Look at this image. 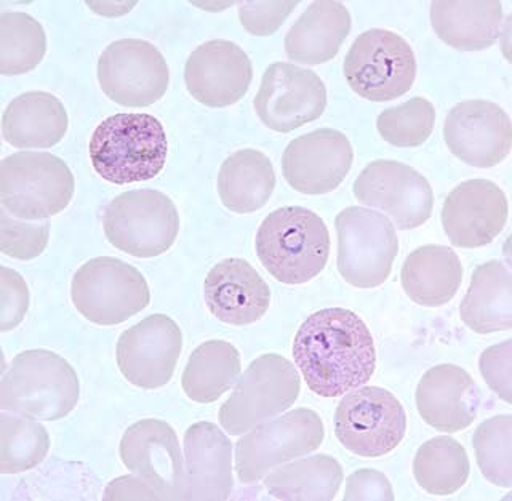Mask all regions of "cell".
<instances>
[{"label": "cell", "instance_id": "1", "mask_svg": "<svg viewBox=\"0 0 512 501\" xmlns=\"http://www.w3.org/2000/svg\"><path fill=\"white\" fill-rule=\"evenodd\" d=\"M293 357L308 388L322 397L364 386L376 369L372 333L356 313L343 308L311 314L296 332Z\"/></svg>", "mask_w": 512, "mask_h": 501}, {"label": "cell", "instance_id": "2", "mask_svg": "<svg viewBox=\"0 0 512 501\" xmlns=\"http://www.w3.org/2000/svg\"><path fill=\"white\" fill-rule=\"evenodd\" d=\"M93 169L114 185L152 180L164 170L168 141L151 114H116L104 119L88 145Z\"/></svg>", "mask_w": 512, "mask_h": 501}, {"label": "cell", "instance_id": "3", "mask_svg": "<svg viewBox=\"0 0 512 501\" xmlns=\"http://www.w3.org/2000/svg\"><path fill=\"white\" fill-rule=\"evenodd\" d=\"M261 265L282 284H306L319 276L330 255L324 220L304 207H282L264 218L256 233Z\"/></svg>", "mask_w": 512, "mask_h": 501}, {"label": "cell", "instance_id": "4", "mask_svg": "<svg viewBox=\"0 0 512 501\" xmlns=\"http://www.w3.org/2000/svg\"><path fill=\"white\" fill-rule=\"evenodd\" d=\"M79 396L76 370L63 357L45 349L18 354L0 383V409L32 420L66 417Z\"/></svg>", "mask_w": 512, "mask_h": 501}, {"label": "cell", "instance_id": "5", "mask_svg": "<svg viewBox=\"0 0 512 501\" xmlns=\"http://www.w3.org/2000/svg\"><path fill=\"white\" fill-rule=\"evenodd\" d=\"M74 186L68 165L50 153H16L0 165L2 209L18 220H47L63 212Z\"/></svg>", "mask_w": 512, "mask_h": 501}, {"label": "cell", "instance_id": "6", "mask_svg": "<svg viewBox=\"0 0 512 501\" xmlns=\"http://www.w3.org/2000/svg\"><path fill=\"white\" fill-rule=\"evenodd\" d=\"M103 228L109 244L136 258L167 252L180 233V215L170 197L154 189L120 194L104 210Z\"/></svg>", "mask_w": 512, "mask_h": 501}, {"label": "cell", "instance_id": "7", "mask_svg": "<svg viewBox=\"0 0 512 501\" xmlns=\"http://www.w3.org/2000/svg\"><path fill=\"white\" fill-rule=\"evenodd\" d=\"M301 380L295 365L277 354H264L248 365L228 401L220 423L231 436L247 433L295 404Z\"/></svg>", "mask_w": 512, "mask_h": 501}, {"label": "cell", "instance_id": "8", "mask_svg": "<svg viewBox=\"0 0 512 501\" xmlns=\"http://www.w3.org/2000/svg\"><path fill=\"white\" fill-rule=\"evenodd\" d=\"M349 87L368 101H391L412 89L416 58L404 37L388 29H370L357 37L344 58Z\"/></svg>", "mask_w": 512, "mask_h": 501}, {"label": "cell", "instance_id": "9", "mask_svg": "<svg viewBox=\"0 0 512 501\" xmlns=\"http://www.w3.org/2000/svg\"><path fill=\"white\" fill-rule=\"evenodd\" d=\"M72 303L85 319L100 325H117L148 308L151 301L143 274L125 261L93 258L74 274Z\"/></svg>", "mask_w": 512, "mask_h": 501}, {"label": "cell", "instance_id": "10", "mask_svg": "<svg viewBox=\"0 0 512 501\" xmlns=\"http://www.w3.org/2000/svg\"><path fill=\"white\" fill-rule=\"evenodd\" d=\"M338 271L348 284L373 289L388 281L399 252L396 228L381 213L348 207L335 221Z\"/></svg>", "mask_w": 512, "mask_h": 501}, {"label": "cell", "instance_id": "11", "mask_svg": "<svg viewBox=\"0 0 512 501\" xmlns=\"http://www.w3.org/2000/svg\"><path fill=\"white\" fill-rule=\"evenodd\" d=\"M324 437V423L312 410L296 409L264 421L237 442V477L255 484L272 469L319 449Z\"/></svg>", "mask_w": 512, "mask_h": 501}, {"label": "cell", "instance_id": "12", "mask_svg": "<svg viewBox=\"0 0 512 501\" xmlns=\"http://www.w3.org/2000/svg\"><path fill=\"white\" fill-rule=\"evenodd\" d=\"M405 431L404 407L388 389H352L336 409V437L344 449L359 457L378 458L392 452L404 439Z\"/></svg>", "mask_w": 512, "mask_h": 501}, {"label": "cell", "instance_id": "13", "mask_svg": "<svg viewBox=\"0 0 512 501\" xmlns=\"http://www.w3.org/2000/svg\"><path fill=\"white\" fill-rule=\"evenodd\" d=\"M98 81L104 95L117 105L146 108L164 97L170 71L154 45L141 39H120L101 53Z\"/></svg>", "mask_w": 512, "mask_h": 501}, {"label": "cell", "instance_id": "14", "mask_svg": "<svg viewBox=\"0 0 512 501\" xmlns=\"http://www.w3.org/2000/svg\"><path fill=\"white\" fill-rule=\"evenodd\" d=\"M253 106L268 129L293 132L324 114L327 89L311 69L276 63L266 69Z\"/></svg>", "mask_w": 512, "mask_h": 501}, {"label": "cell", "instance_id": "15", "mask_svg": "<svg viewBox=\"0 0 512 501\" xmlns=\"http://www.w3.org/2000/svg\"><path fill=\"white\" fill-rule=\"evenodd\" d=\"M354 196L360 204L388 213L397 228H420L431 218L434 194L428 180L408 165L375 161L367 165L356 183Z\"/></svg>", "mask_w": 512, "mask_h": 501}, {"label": "cell", "instance_id": "16", "mask_svg": "<svg viewBox=\"0 0 512 501\" xmlns=\"http://www.w3.org/2000/svg\"><path fill=\"white\" fill-rule=\"evenodd\" d=\"M183 349V333L173 319L154 314L120 335L117 365L132 385L162 388L172 380Z\"/></svg>", "mask_w": 512, "mask_h": 501}, {"label": "cell", "instance_id": "17", "mask_svg": "<svg viewBox=\"0 0 512 501\" xmlns=\"http://www.w3.org/2000/svg\"><path fill=\"white\" fill-rule=\"evenodd\" d=\"M444 138L453 156L477 169H490L511 153V119L490 101H463L450 109Z\"/></svg>", "mask_w": 512, "mask_h": 501}, {"label": "cell", "instance_id": "18", "mask_svg": "<svg viewBox=\"0 0 512 501\" xmlns=\"http://www.w3.org/2000/svg\"><path fill=\"white\" fill-rule=\"evenodd\" d=\"M120 458L136 477L159 495V500H181L184 468L180 442L164 421L143 420L125 431Z\"/></svg>", "mask_w": 512, "mask_h": 501}, {"label": "cell", "instance_id": "19", "mask_svg": "<svg viewBox=\"0 0 512 501\" xmlns=\"http://www.w3.org/2000/svg\"><path fill=\"white\" fill-rule=\"evenodd\" d=\"M354 161L348 138L333 129H320L293 140L282 157V172L298 193L327 194L343 183Z\"/></svg>", "mask_w": 512, "mask_h": 501}, {"label": "cell", "instance_id": "20", "mask_svg": "<svg viewBox=\"0 0 512 501\" xmlns=\"http://www.w3.org/2000/svg\"><path fill=\"white\" fill-rule=\"evenodd\" d=\"M508 212V197L493 181H464L445 199L442 226L455 247L477 249L500 236Z\"/></svg>", "mask_w": 512, "mask_h": 501}, {"label": "cell", "instance_id": "21", "mask_svg": "<svg viewBox=\"0 0 512 501\" xmlns=\"http://www.w3.org/2000/svg\"><path fill=\"white\" fill-rule=\"evenodd\" d=\"M253 79L252 61L234 42H205L191 53L184 82L192 98L208 108H226L245 97Z\"/></svg>", "mask_w": 512, "mask_h": 501}, {"label": "cell", "instance_id": "22", "mask_svg": "<svg viewBox=\"0 0 512 501\" xmlns=\"http://www.w3.org/2000/svg\"><path fill=\"white\" fill-rule=\"evenodd\" d=\"M184 485L181 500H228L234 487L232 445L213 423H196L184 434Z\"/></svg>", "mask_w": 512, "mask_h": 501}, {"label": "cell", "instance_id": "23", "mask_svg": "<svg viewBox=\"0 0 512 501\" xmlns=\"http://www.w3.org/2000/svg\"><path fill=\"white\" fill-rule=\"evenodd\" d=\"M205 303L210 313L229 325L260 321L271 305V290L250 263L228 258L205 277Z\"/></svg>", "mask_w": 512, "mask_h": 501}, {"label": "cell", "instance_id": "24", "mask_svg": "<svg viewBox=\"0 0 512 501\" xmlns=\"http://www.w3.org/2000/svg\"><path fill=\"white\" fill-rule=\"evenodd\" d=\"M479 386L466 370L452 364L432 367L416 388V407L429 426L444 433H456L476 420Z\"/></svg>", "mask_w": 512, "mask_h": 501}, {"label": "cell", "instance_id": "25", "mask_svg": "<svg viewBox=\"0 0 512 501\" xmlns=\"http://www.w3.org/2000/svg\"><path fill=\"white\" fill-rule=\"evenodd\" d=\"M431 25L440 41L463 52L487 50L503 28V4L498 0H437L431 4Z\"/></svg>", "mask_w": 512, "mask_h": 501}, {"label": "cell", "instance_id": "26", "mask_svg": "<svg viewBox=\"0 0 512 501\" xmlns=\"http://www.w3.org/2000/svg\"><path fill=\"white\" fill-rule=\"evenodd\" d=\"M349 31L351 15L341 2H314L288 31L285 52L296 63L322 65L338 55Z\"/></svg>", "mask_w": 512, "mask_h": 501}, {"label": "cell", "instance_id": "27", "mask_svg": "<svg viewBox=\"0 0 512 501\" xmlns=\"http://www.w3.org/2000/svg\"><path fill=\"white\" fill-rule=\"evenodd\" d=\"M68 132V113L55 95L28 92L7 106L2 116V135L15 148H52Z\"/></svg>", "mask_w": 512, "mask_h": 501}, {"label": "cell", "instance_id": "28", "mask_svg": "<svg viewBox=\"0 0 512 501\" xmlns=\"http://www.w3.org/2000/svg\"><path fill=\"white\" fill-rule=\"evenodd\" d=\"M400 277L407 297L416 305L439 308L460 289L463 266L452 249L423 245L408 255Z\"/></svg>", "mask_w": 512, "mask_h": 501}, {"label": "cell", "instance_id": "29", "mask_svg": "<svg viewBox=\"0 0 512 501\" xmlns=\"http://www.w3.org/2000/svg\"><path fill=\"white\" fill-rule=\"evenodd\" d=\"M460 316L480 335L511 330L512 277L504 263L492 260L474 269Z\"/></svg>", "mask_w": 512, "mask_h": 501}, {"label": "cell", "instance_id": "30", "mask_svg": "<svg viewBox=\"0 0 512 501\" xmlns=\"http://www.w3.org/2000/svg\"><path fill=\"white\" fill-rule=\"evenodd\" d=\"M276 188V173L269 157L256 149H242L221 165L218 194L226 209L252 213L268 204Z\"/></svg>", "mask_w": 512, "mask_h": 501}, {"label": "cell", "instance_id": "31", "mask_svg": "<svg viewBox=\"0 0 512 501\" xmlns=\"http://www.w3.org/2000/svg\"><path fill=\"white\" fill-rule=\"evenodd\" d=\"M343 482V469L328 455L304 458L269 474L264 487L269 495L284 501H328Z\"/></svg>", "mask_w": 512, "mask_h": 501}, {"label": "cell", "instance_id": "32", "mask_svg": "<svg viewBox=\"0 0 512 501\" xmlns=\"http://www.w3.org/2000/svg\"><path fill=\"white\" fill-rule=\"evenodd\" d=\"M239 375V351L228 341H205L191 354L184 369V393L191 401L210 404L223 396Z\"/></svg>", "mask_w": 512, "mask_h": 501}, {"label": "cell", "instance_id": "33", "mask_svg": "<svg viewBox=\"0 0 512 501\" xmlns=\"http://www.w3.org/2000/svg\"><path fill=\"white\" fill-rule=\"evenodd\" d=\"M468 453L460 442L448 436L434 437L421 445L413 461V473L423 490L447 497L466 484L469 477Z\"/></svg>", "mask_w": 512, "mask_h": 501}, {"label": "cell", "instance_id": "34", "mask_svg": "<svg viewBox=\"0 0 512 501\" xmlns=\"http://www.w3.org/2000/svg\"><path fill=\"white\" fill-rule=\"evenodd\" d=\"M47 36L36 18L28 13L0 15V73L21 76L31 73L44 60Z\"/></svg>", "mask_w": 512, "mask_h": 501}, {"label": "cell", "instance_id": "35", "mask_svg": "<svg viewBox=\"0 0 512 501\" xmlns=\"http://www.w3.org/2000/svg\"><path fill=\"white\" fill-rule=\"evenodd\" d=\"M50 449L47 429L32 418L0 415V473L18 474L40 465Z\"/></svg>", "mask_w": 512, "mask_h": 501}, {"label": "cell", "instance_id": "36", "mask_svg": "<svg viewBox=\"0 0 512 501\" xmlns=\"http://www.w3.org/2000/svg\"><path fill=\"white\" fill-rule=\"evenodd\" d=\"M477 465L492 484L512 487V417L498 415L484 421L472 439Z\"/></svg>", "mask_w": 512, "mask_h": 501}, {"label": "cell", "instance_id": "37", "mask_svg": "<svg viewBox=\"0 0 512 501\" xmlns=\"http://www.w3.org/2000/svg\"><path fill=\"white\" fill-rule=\"evenodd\" d=\"M436 109L426 98L416 97L378 116L376 129L384 141L397 148H418L431 137Z\"/></svg>", "mask_w": 512, "mask_h": 501}, {"label": "cell", "instance_id": "38", "mask_svg": "<svg viewBox=\"0 0 512 501\" xmlns=\"http://www.w3.org/2000/svg\"><path fill=\"white\" fill-rule=\"evenodd\" d=\"M50 237V225L26 223L12 217L7 210L0 212V249L16 260H32L44 252Z\"/></svg>", "mask_w": 512, "mask_h": 501}, {"label": "cell", "instance_id": "39", "mask_svg": "<svg viewBox=\"0 0 512 501\" xmlns=\"http://www.w3.org/2000/svg\"><path fill=\"white\" fill-rule=\"evenodd\" d=\"M298 2H244L239 7L240 23L253 36H271L284 25Z\"/></svg>", "mask_w": 512, "mask_h": 501}, {"label": "cell", "instance_id": "40", "mask_svg": "<svg viewBox=\"0 0 512 501\" xmlns=\"http://www.w3.org/2000/svg\"><path fill=\"white\" fill-rule=\"evenodd\" d=\"M2 276H0V284H2V306H0V330L8 332L15 329L24 319V314L28 311L29 292L28 285L24 282L20 274L15 273L12 269L2 266Z\"/></svg>", "mask_w": 512, "mask_h": 501}, {"label": "cell", "instance_id": "41", "mask_svg": "<svg viewBox=\"0 0 512 501\" xmlns=\"http://www.w3.org/2000/svg\"><path fill=\"white\" fill-rule=\"evenodd\" d=\"M512 343L506 340L480 356V373L503 401L511 402Z\"/></svg>", "mask_w": 512, "mask_h": 501}, {"label": "cell", "instance_id": "42", "mask_svg": "<svg viewBox=\"0 0 512 501\" xmlns=\"http://www.w3.org/2000/svg\"><path fill=\"white\" fill-rule=\"evenodd\" d=\"M344 501L394 500L391 484L384 474L373 469H360L351 474L344 492Z\"/></svg>", "mask_w": 512, "mask_h": 501}, {"label": "cell", "instance_id": "43", "mask_svg": "<svg viewBox=\"0 0 512 501\" xmlns=\"http://www.w3.org/2000/svg\"><path fill=\"white\" fill-rule=\"evenodd\" d=\"M104 500H159L154 490L144 484L140 477H119L108 485L104 492Z\"/></svg>", "mask_w": 512, "mask_h": 501}]
</instances>
